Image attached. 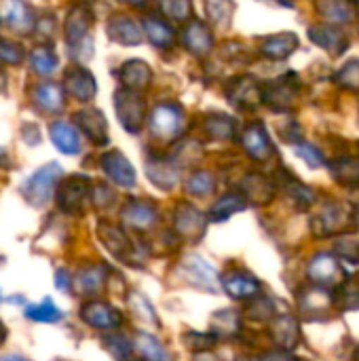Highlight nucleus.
I'll return each instance as SVG.
<instances>
[{
    "label": "nucleus",
    "instance_id": "obj_19",
    "mask_svg": "<svg viewBox=\"0 0 359 361\" xmlns=\"http://www.w3.org/2000/svg\"><path fill=\"white\" fill-rule=\"evenodd\" d=\"M123 218L125 222H129L131 226H138V228H144L148 226L152 220H154V209L146 203H140V201H133L125 207L123 212Z\"/></svg>",
    "mask_w": 359,
    "mask_h": 361
},
{
    "label": "nucleus",
    "instance_id": "obj_37",
    "mask_svg": "<svg viewBox=\"0 0 359 361\" xmlns=\"http://www.w3.org/2000/svg\"><path fill=\"white\" fill-rule=\"evenodd\" d=\"M0 361H30V360H25V357H21V355H4Z\"/></svg>",
    "mask_w": 359,
    "mask_h": 361
},
{
    "label": "nucleus",
    "instance_id": "obj_23",
    "mask_svg": "<svg viewBox=\"0 0 359 361\" xmlns=\"http://www.w3.org/2000/svg\"><path fill=\"white\" fill-rule=\"evenodd\" d=\"M336 273H339V264L330 256H320L311 264V277L315 281H332Z\"/></svg>",
    "mask_w": 359,
    "mask_h": 361
},
{
    "label": "nucleus",
    "instance_id": "obj_1",
    "mask_svg": "<svg viewBox=\"0 0 359 361\" xmlns=\"http://www.w3.org/2000/svg\"><path fill=\"white\" fill-rule=\"evenodd\" d=\"M59 178H61V167L57 163H49V165L40 167L36 173H32L23 182L21 192H23L25 201L34 207H44L49 203Z\"/></svg>",
    "mask_w": 359,
    "mask_h": 361
},
{
    "label": "nucleus",
    "instance_id": "obj_11",
    "mask_svg": "<svg viewBox=\"0 0 359 361\" xmlns=\"http://www.w3.org/2000/svg\"><path fill=\"white\" fill-rule=\"evenodd\" d=\"M0 17L15 30H25L32 25V13L23 0H0Z\"/></svg>",
    "mask_w": 359,
    "mask_h": 361
},
{
    "label": "nucleus",
    "instance_id": "obj_18",
    "mask_svg": "<svg viewBox=\"0 0 359 361\" xmlns=\"http://www.w3.org/2000/svg\"><path fill=\"white\" fill-rule=\"evenodd\" d=\"M184 34H186V36H184L186 47H188L193 53H197V55L207 53V49L212 47V36H209V32L205 30V25L199 23V21H195Z\"/></svg>",
    "mask_w": 359,
    "mask_h": 361
},
{
    "label": "nucleus",
    "instance_id": "obj_6",
    "mask_svg": "<svg viewBox=\"0 0 359 361\" xmlns=\"http://www.w3.org/2000/svg\"><path fill=\"white\" fill-rule=\"evenodd\" d=\"M102 169L106 171V176L112 182H116L123 188H131L135 184V171H133L131 163L116 150L106 152L102 157Z\"/></svg>",
    "mask_w": 359,
    "mask_h": 361
},
{
    "label": "nucleus",
    "instance_id": "obj_26",
    "mask_svg": "<svg viewBox=\"0 0 359 361\" xmlns=\"http://www.w3.org/2000/svg\"><path fill=\"white\" fill-rule=\"evenodd\" d=\"M25 57V51L19 42L8 40V38H0V61L8 63V66H19Z\"/></svg>",
    "mask_w": 359,
    "mask_h": 361
},
{
    "label": "nucleus",
    "instance_id": "obj_41",
    "mask_svg": "<svg viewBox=\"0 0 359 361\" xmlns=\"http://www.w3.org/2000/svg\"><path fill=\"white\" fill-rule=\"evenodd\" d=\"M125 2H144V0H125Z\"/></svg>",
    "mask_w": 359,
    "mask_h": 361
},
{
    "label": "nucleus",
    "instance_id": "obj_4",
    "mask_svg": "<svg viewBox=\"0 0 359 361\" xmlns=\"http://www.w3.org/2000/svg\"><path fill=\"white\" fill-rule=\"evenodd\" d=\"M142 110L144 104L138 97V93H133L131 89L118 91L116 93V114L123 123V127L127 131H138L140 123H142Z\"/></svg>",
    "mask_w": 359,
    "mask_h": 361
},
{
    "label": "nucleus",
    "instance_id": "obj_2",
    "mask_svg": "<svg viewBox=\"0 0 359 361\" xmlns=\"http://www.w3.org/2000/svg\"><path fill=\"white\" fill-rule=\"evenodd\" d=\"M89 192V180L83 176H72L63 184H59L57 190V203L68 214H78L83 209V203Z\"/></svg>",
    "mask_w": 359,
    "mask_h": 361
},
{
    "label": "nucleus",
    "instance_id": "obj_39",
    "mask_svg": "<svg viewBox=\"0 0 359 361\" xmlns=\"http://www.w3.org/2000/svg\"><path fill=\"white\" fill-rule=\"evenodd\" d=\"M4 338H6V328H4V326L0 324V345L4 343Z\"/></svg>",
    "mask_w": 359,
    "mask_h": 361
},
{
    "label": "nucleus",
    "instance_id": "obj_20",
    "mask_svg": "<svg viewBox=\"0 0 359 361\" xmlns=\"http://www.w3.org/2000/svg\"><path fill=\"white\" fill-rule=\"evenodd\" d=\"M30 63H32V70L36 74L49 76L57 68V55L47 47H38L30 53Z\"/></svg>",
    "mask_w": 359,
    "mask_h": 361
},
{
    "label": "nucleus",
    "instance_id": "obj_8",
    "mask_svg": "<svg viewBox=\"0 0 359 361\" xmlns=\"http://www.w3.org/2000/svg\"><path fill=\"white\" fill-rule=\"evenodd\" d=\"M89 25H91V15L85 6H74L68 17H66V23H63V32H66V42L76 49L80 47V42L87 38V32H89Z\"/></svg>",
    "mask_w": 359,
    "mask_h": 361
},
{
    "label": "nucleus",
    "instance_id": "obj_3",
    "mask_svg": "<svg viewBox=\"0 0 359 361\" xmlns=\"http://www.w3.org/2000/svg\"><path fill=\"white\" fill-rule=\"evenodd\" d=\"M80 317L91 328H99V330H112V328L121 326V313L112 305L102 302V300L85 302L80 309Z\"/></svg>",
    "mask_w": 359,
    "mask_h": 361
},
{
    "label": "nucleus",
    "instance_id": "obj_12",
    "mask_svg": "<svg viewBox=\"0 0 359 361\" xmlns=\"http://www.w3.org/2000/svg\"><path fill=\"white\" fill-rule=\"evenodd\" d=\"M51 140L55 144L57 150H61L63 154H76L80 150V137H78V131L68 125V123H53L51 125Z\"/></svg>",
    "mask_w": 359,
    "mask_h": 361
},
{
    "label": "nucleus",
    "instance_id": "obj_31",
    "mask_svg": "<svg viewBox=\"0 0 359 361\" xmlns=\"http://www.w3.org/2000/svg\"><path fill=\"white\" fill-rule=\"evenodd\" d=\"M163 8L174 19H186L190 15V2L188 0H165Z\"/></svg>",
    "mask_w": 359,
    "mask_h": 361
},
{
    "label": "nucleus",
    "instance_id": "obj_35",
    "mask_svg": "<svg viewBox=\"0 0 359 361\" xmlns=\"http://www.w3.org/2000/svg\"><path fill=\"white\" fill-rule=\"evenodd\" d=\"M23 133H25V135H23V140H25L28 144H32V146H34V144H38V142H40V137H38V129H36L34 125L23 127Z\"/></svg>",
    "mask_w": 359,
    "mask_h": 361
},
{
    "label": "nucleus",
    "instance_id": "obj_28",
    "mask_svg": "<svg viewBox=\"0 0 359 361\" xmlns=\"http://www.w3.org/2000/svg\"><path fill=\"white\" fill-rule=\"evenodd\" d=\"M138 347L150 361H167V353L163 351V347L152 336H148V334H140Z\"/></svg>",
    "mask_w": 359,
    "mask_h": 361
},
{
    "label": "nucleus",
    "instance_id": "obj_33",
    "mask_svg": "<svg viewBox=\"0 0 359 361\" xmlns=\"http://www.w3.org/2000/svg\"><path fill=\"white\" fill-rule=\"evenodd\" d=\"M339 80H343V85H347V87H359V61L347 63L345 70L341 72Z\"/></svg>",
    "mask_w": 359,
    "mask_h": 361
},
{
    "label": "nucleus",
    "instance_id": "obj_24",
    "mask_svg": "<svg viewBox=\"0 0 359 361\" xmlns=\"http://www.w3.org/2000/svg\"><path fill=\"white\" fill-rule=\"evenodd\" d=\"M186 262H188V260H186ZM186 267H188V271H190L197 279H201V286H205V288H216V271H214V267H209L205 260H201L199 256H193L190 262H188Z\"/></svg>",
    "mask_w": 359,
    "mask_h": 361
},
{
    "label": "nucleus",
    "instance_id": "obj_25",
    "mask_svg": "<svg viewBox=\"0 0 359 361\" xmlns=\"http://www.w3.org/2000/svg\"><path fill=\"white\" fill-rule=\"evenodd\" d=\"M99 237H102V241L108 245V250L114 252V254H118V256H121V252L127 247V239H125V235H123L116 226L102 224V226H99Z\"/></svg>",
    "mask_w": 359,
    "mask_h": 361
},
{
    "label": "nucleus",
    "instance_id": "obj_5",
    "mask_svg": "<svg viewBox=\"0 0 359 361\" xmlns=\"http://www.w3.org/2000/svg\"><path fill=\"white\" fill-rule=\"evenodd\" d=\"M182 127V112L176 106L161 104L154 108L150 116V129L157 137H171L180 131Z\"/></svg>",
    "mask_w": 359,
    "mask_h": 361
},
{
    "label": "nucleus",
    "instance_id": "obj_30",
    "mask_svg": "<svg viewBox=\"0 0 359 361\" xmlns=\"http://www.w3.org/2000/svg\"><path fill=\"white\" fill-rule=\"evenodd\" d=\"M322 11L326 17L336 19V21H347L351 19V8L345 0H322Z\"/></svg>",
    "mask_w": 359,
    "mask_h": 361
},
{
    "label": "nucleus",
    "instance_id": "obj_32",
    "mask_svg": "<svg viewBox=\"0 0 359 361\" xmlns=\"http://www.w3.org/2000/svg\"><path fill=\"white\" fill-rule=\"evenodd\" d=\"M212 188H214V180H212V176H207V173H197V176H193V180L188 182V190L195 192V195L212 192Z\"/></svg>",
    "mask_w": 359,
    "mask_h": 361
},
{
    "label": "nucleus",
    "instance_id": "obj_17",
    "mask_svg": "<svg viewBox=\"0 0 359 361\" xmlns=\"http://www.w3.org/2000/svg\"><path fill=\"white\" fill-rule=\"evenodd\" d=\"M121 80L125 82L127 89H138V87H146L150 80V70L146 63L142 61H129L123 66L121 70Z\"/></svg>",
    "mask_w": 359,
    "mask_h": 361
},
{
    "label": "nucleus",
    "instance_id": "obj_21",
    "mask_svg": "<svg viewBox=\"0 0 359 361\" xmlns=\"http://www.w3.org/2000/svg\"><path fill=\"white\" fill-rule=\"evenodd\" d=\"M224 288L235 298H245V296H252L258 290V283L252 277H243V275L235 273V275H229L224 279Z\"/></svg>",
    "mask_w": 359,
    "mask_h": 361
},
{
    "label": "nucleus",
    "instance_id": "obj_22",
    "mask_svg": "<svg viewBox=\"0 0 359 361\" xmlns=\"http://www.w3.org/2000/svg\"><path fill=\"white\" fill-rule=\"evenodd\" d=\"M80 290L85 292H95L104 286L106 281V269L104 267H89V269H83L76 277Z\"/></svg>",
    "mask_w": 359,
    "mask_h": 361
},
{
    "label": "nucleus",
    "instance_id": "obj_34",
    "mask_svg": "<svg viewBox=\"0 0 359 361\" xmlns=\"http://www.w3.org/2000/svg\"><path fill=\"white\" fill-rule=\"evenodd\" d=\"M298 152H300V157H303L305 161H309L313 167H317V165L322 163V152H320L317 148H313V146H303V148H298Z\"/></svg>",
    "mask_w": 359,
    "mask_h": 361
},
{
    "label": "nucleus",
    "instance_id": "obj_13",
    "mask_svg": "<svg viewBox=\"0 0 359 361\" xmlns=\"http://www.w3.org/2000/svg\"><path fill=\"white\" fill-rule=\"evenodd\" d=\"M108 34H110L112 40H116V42H121V44H138V42L142 40L140 27H138L131 19L121 17V15L114 17V19H110V23H108Z\"/></svg>",
    "mask_w": 359,
    "mask_h": 361
},
{
    "label": "nucleus",
    "instance_id": "obj_14",
    "mask_svg": "<svg viewBox=\"0 0 359 361\" xmlns=\"http://www.w3.org/2000/svg\"><path fill=\"white\" fill-rule=\"evenodd\" d=\"M243 146L256 159H267L271 154L269 135L264 133V129L260 125H252V127L245 129V133H243Z\"/></svg>",
    "mask_w": 359,
    "mask_h": 361
},
{
    "label": "nucleus",
    "instance_id": "obj_16",
    "mask_svg": "<svg viewBox=\"0 0 359 361\" xmlns=\"http://www.w3.org/2000/svg\"><path fill=\"white\" fill-rule=\"evenodd\" d=\"M296 44H298V40H296L294 34H279V36H273V38H267L264 40L262 53L269 55V57L281 59V57H288L294 51Z\"/></svg>",
    "mask_w": 359,
    "mask_h": 361
},
{
    "label": "nucleus",
    "instance_id": "obj_15",
    "mask_svg": "<svg viewBox=\"0 0 359 361\" xmlns=\"http://www.w3.org/2000/svg\"><path fill=\"white\" fill-rule=\"evenodd\" d=\"M25 317L38 324H55L59 319H63V311H59L51 298L38 302V305H30L25 307Z\"/></svg>",
    "mask_w": 359,
    "mask_h": 361
},
{
    "label": "nucleus",
    "instance_id": "obj_29",
    "mask_svg": "<svg viewBox=\"0 0 359 361\" xmlns=\"http://www.w3.org/2000/svg\"><path fill=\"white\" fill-rule=\"evenodd\" d=\"M239 209H243V201H241L239 197H235V195H229V197L220 199V201L214 205L212 216H214L216 220H220V218H229L231 214H235V212H239Z\"/></svg>",
    "mask_w": 359,
    "mask_h": 361
},
{
    "label": "nucleus",
    "instance_id": "obj_7",
    "mask_svg": "<svg viewBox=\"0 0 359 361\" xmlns=\"http://www.w3.org/2000/svg\"><path fill=\"white\" fill-rule=\"evenodd\" d=\"M63 87H66V91H68L72 97H76V99H80V102H89V99L95 95V91H97L95 78L91 76L89 70H85V68H80V66H74V68H70V70L66 72V76H63Z\"/></svg>",
    "mask_w": 359,
    "mask_h": 361
},
{
    "label": "nucleus",
    "instance_id": "obj_9",
    "mask_svg": "<svg viewBox=\"0 0 359 361\" xmlns=\"http://www.w3.org/2000/svg\"><path fill=\"white\" fill-rule=\"evenodd\" d=\"M32 102L40 112H59L63 106V89L55 82H42L34 87L32 91Z\"/></svg>",
    "mask_w": 359,
    "mask_h": 361
},
{
    "label": "nucleus",
    "instance_id": "obj_10",
    "mask_svg": "<svg viewBox=\"0 0 359 361\" xmlns=\"http://www.w3.org/2000/svg\"><path fill=\"white\" fill-rule=\"evenodd\" d=\"M74 121H76L78 129H80L85 135H89L93 142L104 144V142L108 140V137H106V131H108L106 118H104V114H102L99 110H80V112L74 114Z\"/></svg>",
    "mask_w": 359,
    "mask_h": 361
},
{
    "label": "nucleus",
    "instance_id": "obj_38",
    "mask_svg": "<svg viewBox=\"0 0 359 361\" xmlns=\"http://www.w3.org/2000/svg\"><path fill=\"white\" fill-rule=\"evenodd\" d=\"M6 89V76H4V72L0 70V93Z\"/></svg>",
    "mask_w": 359,
    "mask_h": 361
},
{
    "label": "nucleus",
    "instance_id": "obj_27",
    "mask_svg": "<svg viewBox=\"0 0 359 361\" xmlns=\"http://www.w3.org/2000/svg\"><path fill=\"white\" fill-rule=\"evenodd\" d=\"M146 32H148L150 40H152L157 47H167V44H171V40H174L171 30H169L163 21H159V19H148V21H146Z\"/></svg>",
    "mask_w": 359,
    "mask_h": 361
},
{
    "label": "nucleus",
    "instance_id": "obj_36",
    "mask_svg": "<svg viewBox=\"0 0 359 361\" xmlns=\"http://www.w3.org/2000/svg\"><path fill=\"white\" fill-rule=\"evenodd\" d=\"M55 286L59 288V290H68L70 288V279H68V273L66 271H57V281H55Z\"/></svg>",
    "mask_w": 359,
    "mask_h": 361
},
{
    "label": "nucleus",
    "instance_id": "obj_40",
    "mask_svg": "<svg viewBox=\"0 0 359 361\" xmlns=\"http://www.w3.org/2000/svg\"><path fill=\"white\" fill-rule=\"evenodd\" d=\"M4 157H6V154H4V150L0 148V161H4Z\"/></svg>",
    "mask_w": 359,
    "mask_h": 361
}]
</instances>
